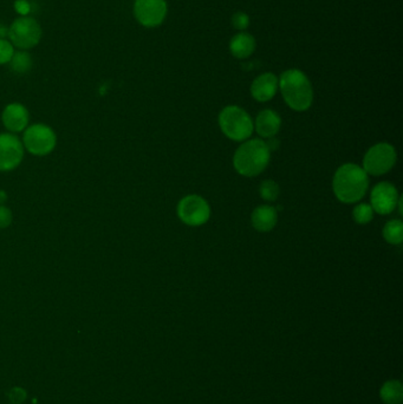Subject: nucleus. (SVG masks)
I'll list each match as a JSON object with an SVG mask.
<instances>
[{"mask_svg":"<svg viewBox=\"0 0 403 404\" xmlns=\"http://www.w3.org/2000/svg\"><path fill=\"white\" fill-rule=\"evenodd\" d=\"M395 162V149L388 143H378L366 154L363 159V169L370 175H383L394 167Z\"/></svg>","mask_w":403,"mask_h":404,"instance_id":"nucleus-7","label":"nucleus"},{"mask_svg":"<svg viewBox=\"0 0 403 404\" xmlns=\"http://www.w3.org/2000/svg\"><path fill=\"white\" fill-rule=\"evenodd\" d=\"M279 79L271 72L258 76L251 86V94L258 102H268L275 97L278 90Z\"/></svg>","mask_w":403,"mask_h":404,"instance_id":"nucleus-13","label":"nucleus"},{"mask_svg":"<svg viewBox=\"0 0 403 404\" xmlns=\"http://www.w3.org/2000/svg\"><path fill=\"white\" fill-rule=\"evenodd\" d=\"M277 210L275 207L259 206L252 213L253 227L259 232H268L275 227L277 224Z\"/></svg>","mask_w":403,"mask_h":404,"instance_id":"nucleus-16","label":"nucleus"},{"mask_svg":"<svg viewBox=\"0 0 403 404\" xmlns=\"http://www.w3.org/2000/svg\"><path fill=\"white\" fill-rule=\"evenodd\" d=\"M8 200V194L4 191H0V205H3Z\"/></svg>","mask_w":403,"mask_h":404,"instance_id":"nucleus-28","label":"nucleus"},{"mask_svg":"<svg viewBox=\"0 0 403 404\" xmlns=\"http://www.w3.org/2000/svg\"><path fill=\"white\" fill-rule=\"evenodd\" d=\"M41 24L30 15H19L8 27V36L11 44L19 50L32 49L42 39Z\"/></svg>","mask_w":403,"mask_h":404,"instance_id":"nucleus-5","label":"nucleus"},{"mask_svg":"<svg viewBox=\"0 0 403 404\" xmlns=\"http://www.w3.org/2000/svg\"><path fill=\"white\" fill-rule=\"evenodd\" d=\"M56 143L55 131L46 124H34L24 133L23 146L36 156L49 155L55 149Z\"/></svg>","mask_w":403,"mask_h":404,"instance_id":"nucleus-6","label":"nucleus"},{"mask_svg":"<svg viewBox=\"0 0 403 404\" xmlns=\"http://www.w3.org/2000/svg\"><path fill=\"white\" fill-rule=\"evenodd\" d=\"M232 25L237 30L245 31L250 27V17L245 12H237L232 15Z\"/></svg>","mask_w":403,"mask_h":404,"instance_id":"nucleus-23","label":"nucleus"},{"mask_svg":"<svg viewBox=\"0 0 403 404\" xmlns=\"http://www.w3.org/2000/svg\"><path fill=\"white\" fill-rule=\"evenodd\" d=\"M15 11L23 17V15H27L30 13L31 5L27 0H15Z\"/></svg>","mask_w":403,"mask_h":404,"instance_id":"nucleus-26","label":"nucleus"},{"mask_svg":"<svg viewBox=\"0 0 403 404\" xmlns=\"http://www.w3.org/2000/svg\"><path fill=\"white\" fill-rule=\"evenodd\" d=\"M12 224V212L8 207L0 205V229H8Z\"/></svg>","mask_w":403,"mask_h":404,"instance_id":"nucleus-24","label":"nucleus"},{"mask_svg":"<svg viewBox=\"0 0 403 404\" xmlns=\"http://www.w3.org/2000/svg\"><path fill=\"white\" fill-rule=\"evenodd\" d=\"M177 214L189 226H201L210 219L211 210L207 201L198 195H189L179 202Z\"/></svg>","mask_w":403,"mask_h":404,"instance_id":"nucleus-9","label":"nucleus"},{"mask_svg":"<svg viewBox=\"0 0 403 404\" xmlns=\"http://www.w3.org/2000/svg\"><path fill=\"white\" fill-rule=\"evenodd\" d=\"M219 124L224 134L233 141H244L253 131L252 120L249 114L235 105L226 107L220 112Z\"/></svg>","mask_w":403,"mask_h":404,"instance_id":"nucleus-4","label":"nucleus"},{"mask_svg":"<svg viewBox=\"0 0 403 404\" xmlns=\"http://www.w3.org/2000/svg\"><path fill=\"white\" fill-rule=\"evenodd\" d=\"M8 36V27L0 22V39H5Z\"/></svg>","mask_w":403,"mask_h":404,"instance_id":"nucleus-27","label":"nucleus"},{"mask_svg":"<svg viewBox=\"0 0 403 404\" xmlns=\"http://www.w3.org/2000/svg\"><path fill=\"white\" fill-rule=\"evenodd\" d=\"M279 86L287 105L296 112H306L313 105V86L301 70L290 69L284 72L279 79Z\"/></svg>","mask_w":403,"mask_h":404,"instance_id":"nucleus-2","label":"nucleus"},{"mask_svg":"<svg viewBox=\"0 0 403 404\" xmlns=\"http://www.w3.org/2000/svg\"><path fill=\"white\" fill-rule=\"evenodd\" d=\"M24 157V146L12 134L0 135V172H10L17 168Z\"/></svg>","mask_w":403,"mask_h":404,"instance_id":"nucleus-10","label":"nucleus"},{"mask_svg":"<svg viewBox=\"0 0 403 404\" xmlns=\"http://www.w3.org/2000/svg\"><path fill=\"white\" fill-rule=\"evenodd\" d=\"M27 398V391L23 388H13L10 393V400L12 404L23 403L24 400Z\"/></svg>","mask_w":403,"mask_h":404,"instance_id":"nucleus-25","label":"nucleus"},{"mask_svg":"<svg viewBox=\"0 0 403 404\" xmlns=\"http://www.w3.org/2000/svg\"><path fill=\"white\" fill-rule=\"evenodd\" d=\"M280 124H282V121L278 114L270 109L260 112L257 116V131L261 137H265V139H272L280 129Z\"/></svg>","mask_w":403,"mask_h":404,"instance_id":"nucleus-14","label":"nucleus"},{"mask_svg":"<svg viewBox=\"0 0 403 404\" xmlns=\"http://www.w3.org/2000/svg\"><path fill=\"white\" fill-rule=\"evenodd\" d=\"M368 186L369 180L364 169L353 163L339 167L334 176V191L344 203L360 201L366 195Z\"/></svg>","mask_w":403,"mask_h":404,"instance_id":"nucleus-1","label":"nucleus"},{"mask_svg":"<svg viewBox=\"0 0 403 404\" xmlns=\"http://www.w3.org/2000/svg\"><path fill=\"white\" fill-rule=\"evenodd\" d=\"M256 50V39L252 34L240 32L230 41V51L238 60L249 58Z\"/></svg>","mask_w":403,"mask_h":404,"instance_id":"nucleus-15","label":"nucleus"},{"mask_svg":"<svg viewBox=\"0 0 403 404\" xmlns=\"http://www.w3.org/2000/svg\"><path fill=\"white\" fill-rule=\"evenodd\" d=\"M399 203L396 188L389 182H381L371 191V207L378 214L392 213Z\"/></svg>","mask_w":403,"mask_h":404,"instance_id":"nucleus-11","label":"nucleus"},{"mask_svg":"<svg viewBox=\"0 0 403 404\" xmlns=\"http://www.w3.org/2000/svg\"><path fill=\"white\" fill-rule=\"evenodd\" d=\"M270 161V149L264 141L251 140L238 148L234 155L233 163L241 175H259L268 167Z\"/></svg>","mask_w":403,"mask_h":404,"instance_id":"nucleus-3","label":"nucleus"},{"mask_svg":"<svg viewBox=\"0 0 403 404\" xmlns=\"http://www.w3.org/2000/svg\"><path fill=\"white\" fill-rule=\"evenodd\" d=\"M259 191L260 196L264 200L275 201L279 195L278 184H275V181H272V180H266L260 186Z\"/></svg>","mask_w":403,"mask_h":404,"instance_id":"nucleus-21","label":"nucleus"},{"mask_svg":"<svg viewBox=\"0 0 403 404\" xmlns=\"http://www.w3.org/2000/svg\"><path fill=\"white\" fill-rule=\"evenodd\" d=\"M15 55V46L8 39H0V65L10 63Z\"/></svg>","mask_w":403,"mask_h":404,"instance_id":"nucleus-22","label":"nucleus"},{"mask_svg":"<svg viewBox=\"0 0 403 404\" xmlns=\"http://www.w3.org/2000/svg\"><path fill=\"white\" fill-rule=\"evenodd\" d=\"M168 12L166 0H135L134 15L144 27L153 29L165 22Z\"/></svg>","mask_w":403,"mask_h":404,"instance_id":"nucleus-8","label":"nucleus"},{"mask_svg":"<svg viewBox=\"0 0 403 404\" xmlns=\"http://www.w3.org/2000/svg\"><path fill=\"white\" fill-rule=\"evenodd\" d=\"M8 64H10L12 72L18 74V75H24L27 72H30L34 60H32L30 53L20 50L18 53H15Z\"/></svg>","mask_w":403,"mask_h":404,"instance_id":"nucleus-18","label":"nucleus"},{"mask_svg":"<svg viewBox=\"0 0 403 404\" xmlns=\"http://www.w3.org/2000/svg\"><path fill=\"white\" fill-rule=\"evenodd\" d=\"M381 400L385 404H401L403 400V386L401 382L389 381L380 390Z\"/></svg>","mask_w":403,"mask_h":404,"instance_id":"nucleus-17","label":"nucleus"},{"mask_svg":"<svg viewBox=\"0 0 403 404\" xmlns=\"http://www.w3.org/2000/svg\"><path fill=\"white\" fill-rule=\"evenodd\" d=\"M383 238L385 241L392 245H399L403 240L402 221L392 220L387 222L383 229Z\"/></svg>","mask_w":403,"mask_h":404,"instance_id":"nucleus-19","label":"nucleus"},{"mask_svg":"<svg viewBox=\"0 0 403 404\" xmlns=\"http://www.w3.org/2000/svg\"><path fill=\"white\" fill-rule=\"evenodd\" d=\"M1 120L5 127L11 133H20L27 129L30 121V114L20 103H11L3 112Z\"/></svg>","mask_w":403,"mask_h":404,"instance_id":"nucleus-12","label":"nucleus"},{"mask_svg":"<svg viewBox=\"0 0 403 404\" xmlns=\"http://www.w3.org/2000/svg\"><path fill=\"white\" fill-rule=\"evenodd\" d=\"M353 217H354V220L356 221L357 224H369L370 221L373 220V207L369 206V205H367V203H361V205H357V206L355 207Z\"/></svg>","mask_w":403,"mask_h":404,"instance_id":"nucleus-20","label":"nucleus"}]
</instances>
